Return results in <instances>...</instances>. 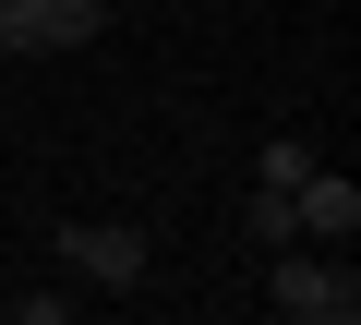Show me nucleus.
Wrapping results in <instances>:
<instances>
[{"label": "nucleus", "mask_w": 361, "mask_h": 325, "mask_svg": "<svg viewBox=\"0 0 361 325\" xmlns=\"http://www.w3.org/2000/svg\"><path fill=\"white\" fill-rule=\"evenodd\" d=\"M49 253H61L85 289H145V265H157V241L121 229V217H73V229H49Z\"/></svg>", "instance_id": "f257e3e1"}, {"label": "nucleus", "mask_w": 361, "mask_h": 325, "mask_svg": "<svg viewBox=\"0 0 361 325\" xmlns=\"http://www.w3.org/2000/svg\"><path fill=\"white\" fill-rule=\"evenodd\" d=\"M97 25V0H0V49H85Z\"/></svg>", "instance_id": "f03ea898"}, {"label": "nucleus", "mask_w": 361, "mask_h": 325, "mask_svg": "<svg viewBox=\"0 0 361 325\" xmlns=\"http://www.w3.org/2000/svg\"><path fill=\"white\" fill-rule=\"evenodd\" d=\"M313 301H361V277L325 265L313 241H289V253H277V313H313Z\"/></svg>", "instance_id": "7ed1b4c3"}, {"label": "nucleus", "mask_w": 361, "mask_h": 325, "mask_svg": "<svg viewBox=\"0 0 361 325\" xmlns=\"http://www.w3.org/2000/svg\"><path fill=\"white\" fill-rule=\"evenodd\" d=\"M301 169H313V145H301V133H265V157H253V181H265V193H289Z\"/></svg>", "instance_id": "20e7f679"}, {"label": "nucleus", "mask_w": 361, "mask_h": 325, "mask_svg": "<svg viewBox=\"0 0 361 325\" xmlns=\"http://www.w3.org/2000/svg\"><path fill=\"white\" fill-rule=\"evenodd\" d=\"M241 229H253L265 253H289V241H301V229H289V193H265V181H253V205H241Z\"/></svg>", "instance_id": "39448f33"}, {"label": "nucleus", "mask_w": 361, "mask_h": 325, "mask_svg": "<svg viewBox=\"0 0 361 325\" xmlns=\"http://www.w3.org/2000/svg\"><path fill=\"white\" fill-rule=\"evenodd\" d=\"M13 325H73V301H61V289H37V301H13Z\"/></svg>", "instance_id": "423d86ee"}, {"label": "nucleus", "mask_w": 361, "mask_h": 325, "mask_svg": "<svg viewBox=\"0 0 361 325\" xmlns=\"http://www.w3.org/2000/svg\"><path fill=\"white\" fill-rule=\"evenodd\" d=\"M289 325H361V301H313V313H289Z\"/></svg>", "instance_id": "0eeeda50"}, {"label": "nucleus", "mask_w": 361, "mask_h": 325, "mask_svg": "<svg viewBox=\"0 0 361 325\" xmlns=\"http://www.w3.org/2000/svg\"><path fill=\"white\" fill-rule=\"evenodd\" d=\"M0 325H13V301H0Z\"/></svg>", "instance_id": "6e6552de"}]
</instances>
